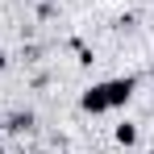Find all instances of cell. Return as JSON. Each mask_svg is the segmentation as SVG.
Instances as JSON below:
<instances>
[{"label":"cell","instance_id":"7","mask_svg":"<svg viewBox=\"0 0 154 154\" xmlns=\"http://www.w3.org/2000/svg\"><path fill=\"white\" fill-rule=\"evenodd\" d=\"M33 154H42V150H33Z\"/></svg>","mask_w":154,"mask_h":154},{"label":"cell","instance_id":"4","mask_svg":"<svg viewBox=\"0 0 154 154\" xmlns=\"http://www.w3.org/2000/svg\"><path fill=\"white\" fill-rule=\"evenodd\" d=\"M71 50L79 54V67H92V63H96V54L88 50V46H83V42H79V38H71Z\"/></svg>","mask_w":154,"mask_h":154},{"label":"cell","instance_id":"3","mask_svg":"<svg viewBox=\"0 0 154 154\" xmlns=\"http://www.w3.org/2000/svg\"><path fill=\"white\" fill-rule=\"evenodd\" d=\"M112 142L117 146H137V125L133 121H121V125L112 129Z\"/></svg>","mask_w":154,"mask_h":154},{"label":"cell","instance_id":"8","mask_svg":"<svg viewBox=\"0 0 154 154\" xmlns=\"http://www.w3.org/2000/svg\"><path fill=\"white\" fill-rule=\"evenodd\" d=\"M146 154H154V150H146Z\"/></svg>","mask_w":154,"mask_h":154},{"label":"cell","instance_id":"6","mask_svg":"<svg viewBox=\"0 0 154 154\" xmlns=\"http://www.w3.org/2000/svg\"><path fill=\"white\" fill-rule=\"evenodd\" d=\"M63 154H71V150H63Z\"/></svg>","mask_w":154,"mask_h":154},{"label":"cell","instance_id":"2","mask_svg":"<svg viewBox=\"0 0 154 154\" xmlns=\"http://www.w3.org/2000/svg\"><path fill=\"white\" fill-rule=\"evenodd\" d=\"M38 125V117H33V112H8V117H4V129H8V133H29V129Z\"/></svg>","mask_w":154,"mask_h":154},{"label":"cell","instance_id":"1","mask_svg":"<svg viewBox=\"0 0 154 154\" xmlns=\"http://www.w3.org/2000/svg\"><path fill=\"white\" fill-rule=\"evenodd\" d=\"M133 92H137V79L133 75H117V79H104V83H92V88H83V96H79V108L83 112H108V108H125L133 100Z\"/></svg>","mask_w":154,"mask_h":154},{"label":"cell","instance_id":"5","mask_svg":"<svg viewBox=\"0 0 154 154\" xmlns=\"http://www.w3.org/2000/svg\"><path fill=\"white\" fill-rule=\"evenodd\" d=\"M4 67H8V54H4V50H0V71H4Z\"/></svg>","mask_w":154,"mask_h":154}]
</instances>
